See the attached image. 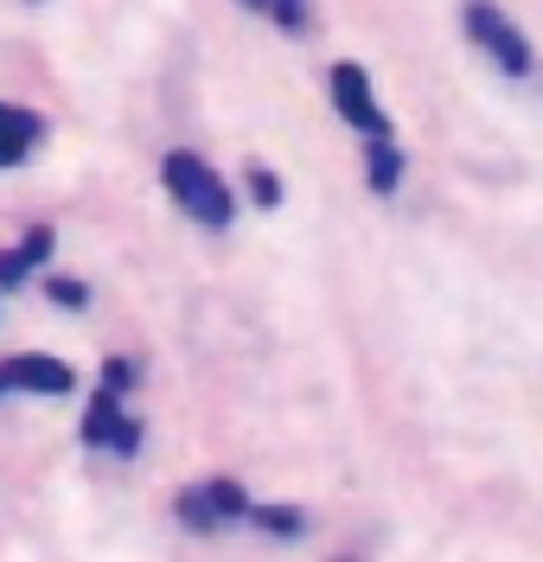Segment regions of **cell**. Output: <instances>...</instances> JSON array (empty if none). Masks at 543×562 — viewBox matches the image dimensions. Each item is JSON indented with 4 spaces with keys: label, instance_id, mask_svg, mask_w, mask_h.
I'll use <instances>...</instances> for the list:
<instances>
[{
    "label": "cell",
    "instance_id": "1",
    "mask_svg": "<svg viewBox=\"0 0 543 562\" xmlns=\"http://www.w3.org/2000/svg\"><path fill=\"white\" fill-rule=\"evenodd\" d=\"M461 33L493 58V65L506 70V77H531L538 58H531V38L511 26V13H499L493 0H461Z\"/></svg>",
    "mask_w": 543,
    "mask_h": 562
},
{
    "label": "cell",
    "instance_id": "2",
    "mask_svg": "<svg viewBox=\"0 0 543 562\" xmlns=\"http://www.w3.org/2000/svg\"><path fill=\"white\" fill-rule=\"evenodd\" d=\"M160 173H167V192L180 199V211H192L205 231H224V224H230V211H237L230 205V186H224L199 154H167Z\"/></svg>",
    "mask_w": 543,
    "mask_h": 562
},
{
    "label": "cell",
    "instance_id": "3",
    "mask_svg": "<svg viewBox=\"0 0 543 562\" xmlns=\"http://www.w3.org/2000/svg\"><path fill=\"white\" fill-rule=\"evenodd\" d=\"M332 109L359 128L364 140H391V115L377 109V97H371V77H364L359 65H332Z\"/></svg>",
    "mask_w": 543,
    "mask_h": 562
},
{
    "label": "cell",
    "instance_id": "4",
    "mask_svg": "<svg viewBox=\"0 0 543 562\" xmlns=\"http://www.w3.org/2000/svg\"><path fill=\"white\" fill-rule=\"evenodd\" d=\"M244 512H250V498L237 492V480H212V486H199L180 498V518L192 530H217L224 518H244Z\"/></svg>",
    "mask_w": 543,
    "mask_h": 562
},
{
    "label": "cell",
    "instance_id": "5",
    "mask_svg": "<svg viewBox=\"0 0 543 562\" xmlns=\"http://www.w3.org/2000/svg\"><path fill=\"white\" fill-rule=\"evenodd\" d=\"M71 384H77L71 364H58V358H45V351L0 364V390H38V396H65Z\"/></svg>",
    "mask_w": 543,
    "mask_h": 562
},
{
    "label": "cell",
    "instance_id": "6",
    "mask_svg": "<svg viewBox=\"0 0 543 562\" xmlns=\"http://www.w3.org/2000/svg\"><path fill=\"white\" fill-rule=\"evenodd\" d=\"M38 140V115H26V109L0 103V167H13V160H26Z\"/></svg>",
    "mask_w": 543,
    "mask_h": 562
},
{
    "label": "cell",
    "instance_id": "7",
    "mask_svg": "<svg viewBox=\"0 0 543 562\" xmlns=\"http://www.w3.org/2000/svg\"><path fill=\"white\" fill-rule=\"evenodd\" d=\"M135 435H142V428L115 416V396L103 390V396H97V409H90V441H103V448H122V454H135Z\"/></svg>",
    "mask_w": 543,
    "mask_h": 562
},
{
    "label": "cell",
    "instance_id": "8",
    "mask_svg": "<svg viewBox=\"0 0 543 562\" xmlns=\"http://www.w3.org/2000/svg\"><path fill=\"white\" fill-rule=\"evenodd\" d=\"M364 179H371V192H397V179H403L397 140H364Z\"/></svg>",
    "mask_w": 543,
    "mask_h": 562
},
{
    "label": "cell",
    "instance_id": "9",
    "mask_svg": "<svg viewBox=\"0 0 543 562\" xmlns=\"http://www.w3.org/2000/svg\"><path fill=\"white\" fill-rule=\"evenodd\" d=\"M244 518H250V525H262V530H275V537H301V530H307V518H301V512H289V505H250Z\"/></svg>",
    "mask_w": 543,
    "mask_h": 562
},
{
    "label": "cell",
    "instance_id": "10",
    "mask_svg": "<svg viewBox=\"0 0 543 562\" xmlns=\"http://www.w3.org/2000/svg\"><path fill=\"white\" fill-rule=\"evenodd\" d=\"M26 276H33V256L26 249H0V288H20Z\"/></svg>",
    "mask_w": 543,
    "mask_h": 562
},
{
    "label": "cell",
    "instance_id": "11",
    "mask_svg": "<svg viewBox=\"0 0 543 562\" xmlns=\"http://www.w3.org/2000/svg\"><path fill=\"white\" fill-rule=\"evenodd\" d=\"M269 13L282 20V33H301V26H307V7H301V0H275Z\"/></svg>",
    "mask_w": 543,
    "mask_h": 562
},
{
    "label": "cell",
    "instance_id": "12",
    "mask_svg": "<svg viewBox=\"0 0 543 562\" xmlns=\"http://www.w3.org/2000/svg\"><path fill=\"white\" fill-rule=\"evenodd\" d=\"M250 192H256V205H275V199H282L275 173H262V167H250Z\"/></svg>",
    "mask_w": 543,
    "mask_h": 562
},
{
    "label": "cell",
    "instance_id": "13",
    "mask_svg": "<svg viewBox=\"0 0 543 562\" xmlns=\"http://www.w3.org/2000/svg\"><path fill=\"white\" fill-rule=\"evenodd\" d=\"M250 7H256V13H269V7H275V0H250Z\"/></svg>",
    "mask_w": 543,
    "mask_h": 562
}]
</instances>
